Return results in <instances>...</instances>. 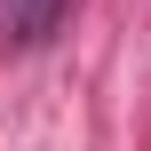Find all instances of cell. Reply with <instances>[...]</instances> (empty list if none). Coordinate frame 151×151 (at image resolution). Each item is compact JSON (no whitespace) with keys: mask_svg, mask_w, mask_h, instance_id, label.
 <instances>
[{"mask_svg":"<svg viewBox=\"0 0 151 151\" xmlns=\"http://www.w3.org/2000/svg\"><path fill=\"white\" fill-rule=\"evenodd\" d=\"M0 16H8V40H16V48H40V40L56 32L64 0H0Z\"/></svg>","mask_w":151,"mask_h":151,"instance_id":"6da1fadb","label":"cell"}]
</instances>
